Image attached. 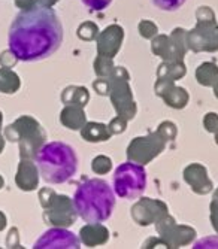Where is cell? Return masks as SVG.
<instances>
[{"mask_svg": "<svg viewBox=\"0 0 218 249\" xmlns=\"http://www.w3.org/2000/svg\"><path fill=\"white\" fill-rule=\"evenodd\" d=\"M81 2L91 11H103L112 3V0H81Z\"/></svg>", "mask_w": 218, "mask_h": 249, "instance_id": "cell-7", "label": "cell"}, {"mask_svg": "<svg viewBox=\"0 0 218 249\" xmlns=\"http://www.w3.org/2000/svg\"><path fill=\"white\" fill-rule=\"evenodd\" d=\"M36 167L47 184H64L78 170V155L64 142H50L36 154Z\"/></svg>", "mask_w": 218, "mask_h": 249, "instance_id": "cell-3", "label": "cell"}, {"mask_svg": "<svg viewBox=\"0 0 218 249\" xmlns=\"http://www.w3.org/2000/svg\"><path fill=\"white\" fill-rule=\"evenodd\" d=\"M146 187V172L141 164L123 163L114 173V191L118 197L135 200L141 197Z\"/></svg>", "mask_w": 218, "mask_h": 249, "instance_id": "cell-4", "label": "cell"}, {"mask_svg": "<svg viewBox=\"0 0 218 249\" xmlns=\"http://www.w3.org/2000/svg\"><path fill=\"white\" fill-rule=\"evenodd\" d=\"M36 249H50V248H79L78 237L63 229H53L43 233L35 243Z\"/></svg>", "mask_w": 218, "mask_h": 249, "instance_id": "cell-5", "label": "cell"}, {"mask_svg": "<svg viewBox=\"0 0 218 249\" xmlns=\"http://www.w3.org/2000/svg\"><path fill=\"white\" fill-rule=\"evenodd\" d=\"M63 42V26L53 8L35 5L19 11L8 33L9 50L17 60L32 63L51 57Z\"/></svg>", "mask_w": 218, "mask_h": 249, "instance_id": "cell-1", "label": "cell"}, {"mask_svg": "<svg viewBox=\"0 0 218 249\" xmlns=\"http://www.w3.org/2000/svg\"><path fill=\"white\" fill-rule=\"evenodd\" d=\"M152 2L162 11H177L185 3V0H152Z\"/></svg>", "mask_w": 218, "mask_h": 249, "instance_id": "cell-6", "label": "cell"}, {"mask_svg": "<svg viewBox=\"0 0 218 249\" xmlns=\"http://www.w3.org/2000/svg\"><path fill=\"white\" fill-rule=\"evenodd\" d=\"M76 213L89 224H100L111 218L115 208V194L103 179L82 182L73 194Z\"/></svg>", "mask_w": 218, "mask_h": 249, "instance_id": "cell-2", "label": "cell"}]
</instances>
